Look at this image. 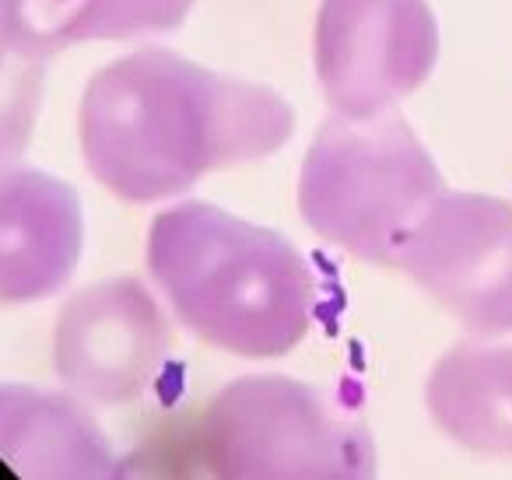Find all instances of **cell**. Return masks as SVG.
I'll return each mask as SVG.
<instances>
[{
    "label": "cell",
    "mask_w": 512,
    "mask_h": 480,
    "mask_svg": "<svg viewBox=\"0 0 512 480\" xmlns=\"http://www.w3.org/2000/svg\"><path fill=\"white\" fill-rule=\"evenodd\" d=\"M292 134L295 109L281 92L162 46L95 71L78 109L88 172L127 204H158L207 172L271 158Z\"/></svg>",
    "instance_id": "cell-1"
},
{
    "label": "cell",
    "mask_w": 512,
    "mask_h": 480,
    "mask_svg": "<svg viewBox=\"0 0 512 480\" xmlns=\"http://www.w3.org/2000/svg\"><path fill=\"white\" fill-rule=\"evenodd\" d=\"M144 260L172 316L235 358H281L316 323L320 284L306 256L281 232L207 200L155 214Z\"/></svg>",
    "instance_id": "cell-2"
},
{
    "label": "cell",
    "mask_w": 512,
    "mask_h": 480,
    "mask_svg": "<svg viewBox=\"0 0 512 480\" xmlns=\"http://www.w3.org/2000/svg\"><path fill=\"white\" fill-rule=\"evenodd\" d=\"M442 193L439 165L397 109L369 120L330 113L299 169L302 221L372 267H397L407 235Z\"/></svg>",
    "instance_id": "cell-3"
},
{
    "label": "cell",
    "mask_w": 512,
    "mask_h": 480,
    "mask_svg": "<svg viewBox=\"0 0 512 480\" xmlns=\"http://www.w3.org/2000/svg\"><path fill=\"white\" fill-rule=\"evenodd\" d=\"M197 459L228 480H362L379 466L355 407L292 375H242L207 400Z\"/></svg>",
    "instance_id": "cell-4"
},
{
    "label": "cell",
    "mask_w": 512,
    "mask_h": 480,
    "mask_svg": "<svg viewBox=\"0 0 512 480\" xmlns=\"http://www.w3.org/2000/svg\"><path fill=\"white\" fill-rule=\"evenodd\" d=\"M407 274L470 337L512 333V200L446 190L397 256Z\"/></svg>",
    "instance_id": "cell-5"
},
{
    "label": "cell",
    "mask_w": 512,
    "mask_h": 480,
    "mask_svg": "<svg viewBox=\"0 0 512 480\" xmlns=\"http://www.w3.org/2000/svg\"><path fill=\"white\" fill-rule=\"evenodd\" d=\"M439 22L428 0H323L313 64L330 113L369 120L397 109L435 71Z\"/></svg>",
    "instance_id": "cell-6"
},
{
    "label": "cell",
    "mask_w": 512,
    "mask_h": 480,
    "mask_svg": "<svg viewBox=\"0 0 512 480\" xmlns=\"http://www.w3.org/2000/svg\"><path fill=\"white\" fill-rule=\"evenodd\" d=\"M172 323L137 277H113L78 291L53 330L57 379L95 407L134 403L162 379Z\"/></svg>",
    "instance_id": "cell-7"
},
{
    "label": "cell",
    "mask_w": 512,
    "mask_h": 480,
    "mask_svg": "<svg viewBox=\"0 0 512 480\" xmlns=\"http://www.w3.org/2000/svg\"><path fill=\"white\" fill-rule=\"evenodd\" d=\"M81 246L85 218L71 186L36 169L0 172V305L57 295Z\"/></svg>",
    "instance_id": "cell-8"
},
{
    "label": "cell",
    "mask_w": 512,
    "mask_h": 480,
    "mask_svg": "<svg viewBox=\"0 0 512 480\" xmlns=\"http://www.w3.org/2000/svg\"><path fill=\"white\" fill-rule=\"evenodd\" d=\"M0 456L25 477H109L106 435L81 396L0 386Z\"/></svg>",
    "instance_id": "cell-9"
},
{
    "label": "cell",
    "mask_w": 512,
    "mask_h": 480,
    "mask_svg": "<svg viewBox=\"0 0 512 480\" xmlns=\"http://www.w3.org/2000/svg\"><path fill=\"white\" fill-rule=\"evenodd\" d=\"M425 407L449 442L512 456V344L470 337L449 347L428 372Z\"/></svg>",
    "instance_id": "cell-10"
},
{
    "label": "cell",
    "mask_w": 512,
    "mask_h": 480,
    "mask_svg": "<svg viewBox=\"0 0 512 480\" xmlns=\"http://www.w3.org/2000/svg\"><path fill=\"white\" fill-rule=\"evenodd\" d=\"M197 0H0V36L46 57L99 39L162 36L186 22Z\"/></svg>",
    "instance_id": "cell-11"
},
{
    "label": "cell",
    "mask_w": 512,
    "mask_h": 480,
    "mask_svg": "<svg viewBox=\"0 0 512 480\" xmlns=\"http://www.w3.org/2000/svg\"><path fill=\"white\" fill-rule=\"evenodd\" d=\"M46 64V57H32L0 36V172L29 148L43 106Z\"/></svg>",
    "instance_id": "cell-12"
}]
</instances>
